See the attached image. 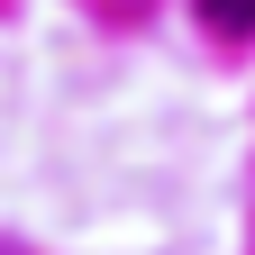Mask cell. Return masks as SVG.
<instances>
[{
	"instance_id": "1",
	"label": "cell",
	"mask_w": 255,
	"mask_h": 255,
	"mask_svg": "<svg viewBox=\"0 0 255 255\" xmlns=\"http://www.w3.org/2000/svg\"><path fill=\"white\" fill-rule=\"evenodd\" d=\"M201 18H210V27H237V37H246V27H255V0H201Z\"/></svg>"
}]
</instances>
